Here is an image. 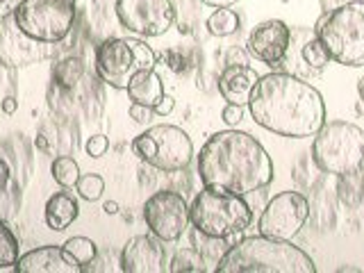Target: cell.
Wrapping results in <instances>:
<instances>
[{
    "label": "cell",
    "instance_id": "obj_34",
    "mask_svg": "<svg viewBox=\"0 0 364 273\" xmlns=\"http://www.w3.org/2000/svg\"><path fill=\"white\" fill-rule=\"evenodd\" d=\"M200 3H205L208 7H216V9H219V7H232V5L239 3V0H200Z\"/></svg>",
    "mask_w": 364,
    "mask_h": 273
},
{
    "label": "cell",
    "instance_id": "obj_26",
    "mask_svg": "<svg viewBox=\"0 0 364 273\" xmlns=\"http://www.w3.org/2000/svg\"><path fill=\"white\" fill-rule=\"evenodd\" d=\"M75 191L80 193V198L94 203V200H98L102 196V191H105V180H102L100 176H96V173L80 176Z\"/></svg>",
    "mask_w": 364,
    "mask_h": 273
},
{
    "label": "cell",
    "instance_id": "obj_8",
    "mask_svg": "<svg viewBox=\"0 0 364 273\" xmlns=\"http://www.w3.org/2000/svg\"><path fill=\"white\" fill-rule=\"evenodd\" d=\"M157 64L153 48L141 39H105L96 50V71L102 82L114 89H128L139 71H151Z\"/></svg>",
    "mask_w": 364,
    "mask_h": 273
},
{
    "label": "cell",
    "instance_id": "obj_10",
    "mask_svg": "<svg viewBox=\"0 0 364 273\" xmlns=\"http://www.w3.org/2000/svg\"><path fill=\"white\" fill-rule=\"evenodd\" d=\"M144 221L151 235H155L157 239H162V242H178L191 223L189 205L185 196L178 191H155L144 203Z\"/></svg>",
    "mask_w": 364,
    "mask_h": 273
},
{
    "label": "cell",
    "instance_id": "obj_24",
    "mask_svg": "<svg viewBox=\"0 0 364 273\" xmlns=\"http://www.w3.org/2000/svg\"><path fill=\"white\" fill-rule=\"evenodd\" d=\"M239 14L230 7H219L214 14L208 18V30L214 37H230L239 30Z\"/></svg>",
    "mask_w": 364,
    "mask_h": 273
},
{
    "label": "cell",
    "instance_id": "obj_33",
    "mask_svg": "<svg viewBox=\"0 0 364 273\" xmlns=\"http://www.w3.org/2000/svg\"><path fill=\"white\" fill-rule=\"evenodd\" d=\"M246 64V60H244V55H242V50H237V48H230L228 50V57H225V64Z\"/></svg>",
    "mask_w": 364,
    "mask_h": 273
},
{
    "label": "cell",
    "instance_id": "obj_20",
    "mask_svg": "<svg viewBox=\"0 0 364 273\" xmlns=\"http://www.w3.org/2000/svg\"><path fill=\"white\" fill-rule=\"evenodd\" d=\"M85 77V62L80 57H64L53 66V82L60 89H73Z\"/></svg>",
    "mask_w": 364,
    "mask_h": 273
},
{
    "label": "cell",
    "instance_id": "obj_5",
    "mask_svg": "<svg viewBox=\"0 0 364 273\" xmlns=\"http://www.w3.org/2000/svg\"><path fill=\"white\" fill-rule=\"evenodd\" d=\"M189 216L191 225L203 235L228 239L246 230L253 221V210L239 193L203 187L189 205Z\"/></svg>",
    "mask_w": 364,
    "mask_h": 273
},
{
    "label": "cell",
    "instance_id": "obj_27",
    "mask_svg": "<svg viewBox=\"0 0 364 273\" xmlns=\"http://www.w3.org/2000/svg\"><path fill=\"white\" fill-rule=\"evenodd\" d=\"M107 148H109V136H105V134H94V136H89L87 144H85L87 155H89V157H94V159H98V157L105 155V153H107Z\"/></svg>",
    "mask_w": 364,
    "mask_h": 273
},
{
    "label": "cell",
    "instance_id": "obj_19",
    "mask_svg": "<svg viewBox=\"0 0 364 273\" xmlns=\"http://www.w3.org/2000/svg\"><path fill=\"white\" fill-rule=\"evenodd\" d=\"M125 91H128V98L132 102H139V105H146V107H155L157 100L164 96V82H162V77L155 73V68H151V71L134 73Z\"/></svg>",
    "mask_w": 364,
    "mask_h": 273
},
{
    "label": "cell",
    "instance_id": "obj_2",
    "mask_svg": "<svg viewBox=\"0 0 364 273\" xmlns=\"http://www.w3.org/2000/svg\"><path fill=\"white\" fill-rule=\"evenodd\" d=\"M203 187L232 191L239 196L259 191L273 182V162L253 134L237 128L212 134L198 153Z\"/></svg>",
    "mask_w": 364,
    "mask_h": 273
},
{
    "label": "cell",
    "instance_id": "obj_25",
    "mask_svg": "<svg viewBox=\"0 0 364 273\" xmlns=\"http://www.w3.org/2000/svg\"><path fill=\"white\" fill-rule=\"evenodd\" d=\"M62 248L66 250L68 257L77 262L80 267H85V264H89V262H94L98 257V248L89 237H71V239H66V242L62 244Z\"/></svg>",
    "mask_w": 364,
    "mask_h": 273
},
{
    "label": "cell",
    "instance_id": "obj_38",
    "mask_svg": "<svg viewBox=\"0 0 364 273\" xmlns=\"http://www.w3.org/2000/svg\"><path fill=\"white\" fill-rule=\"evenodd\" d=\"M3 3H7V0H0V5H3Z\"/></svg>",
    "mask_w": 364,
    "mask_h": 273
},
{
    "label": "cell",
    "instance_id": "obj_36",
    "mask_svg": "<svg viewBox=\"0 0 364 273\" xmlns=\"http://www.w3.org/2000/svg\"><path fill=\"white\" fill-rule=\"evenodd\" d=\"M358 94H360V100H364V77H360V82H358Z\"/></svg>",
    "mask_w": 364,
    "mask_h": 273
},
{
    "label": "cell",
    "instance_id": "obj_37",
    "mask_svg": "<svg viewBox=\"0 0 364 273\" xmlns=\"http://www.w3.org/2000/svg\"><path fill=\"white\" fill-rule=\"evenodd\" d=\"M344 271H355V273H358L360 269H355V267H341V269H339V273H344Z\"/></svg>",
    "mask_w": 364,
    "mask_h": 273
},
{
    "label": "cell",
    "instance_id": "obj_6",
    "mask_svg": "<svg viewBox=\"0 0 364 273\" xmlns=\"http://www.w3.org/2000/svg\"><path fill=\"white\" fill-rule=\"evenodd\" d=\"M312 162L330 176L358 173L364 164V130L348 121H328L314 134Z\"/></svg>",
    "mask_w": 364,
    "mask_h": 273
},
{
    "label": "cell",
    "instance_id": "obj_7",
    "mask_svg": "<svg viewBox=\"0 0 364 273\" xmlns=\"http://www.w3.org/2000/svg\"><path fill=\"white\" fill-rule=\"evenodd\" d=\"M132 151L141 162L151 164L157 171L176 173L191 164L193 144L189 134L171 123H159L146 128L132 139Z\"/></svg>",
    "mask_w": 364,
    "mask_h": 273
},
{
    "label": "cell",
    "instance_id": "obj_1",
    "mask_svg": "<svg viewBox=\"0 0 364 273\" xmlns=\"http://www.w3.org/2000/svg\"><path fill=\"white\" fill-rule=\"evenodd\" d=\"M246 107L259 128L289 139L314 136L326 123L323 96L294 73L259 75Z\"/></svg>",
    "mask_w": 364,
    "mask_h": 273
},
{
    "label": "cell",
    "instance_id": "obj_3",
    "mask_svg": "<svg viewBox=\"0 0 364 273\" xmlns=\"http://www.w3.org/2000/svg\"><path fill=\"white\" fill-rule=\"evenodd\" d=\"M214 273H316V264L287 239L253 235L228 246Z\"/></svg>",
    "mask_w": 364,
    "mask_h": 273
},
{
    "label": "cell",
    "instance_id": "obj_9",
    "mask_svg": "<svg viewBox=\"0 0 364 273\" xmlns=\"http://www.w3.org/2000/svg\"><path fill=\"white\" fill-rule=\"evenodd\" d=\"M75 7L77 0H21L11 14L32 39L57 46L73 30Z\"/></svg>",
    "mask_w": 364,
    "mask_h": 273
},
{
    "label": "cell",
    "instance_id": "obj_28",
    "mask_svg": "<svg viewBox=\"0 0 364 273\" xmlns=\"http://www.w3.org/2000/svg\"><path fill=\"white\" fill-rule=\"evenodd\" d=\"M130 119L134 121V123H141V125H146L148 121L153 119V114H155V109L153 107H146V105H139V102H132L130 105Z\"/></svg>",
    "mask_w": 364,
    "mask_h": 273
},
{
    "label": "cell",
    "instance_id": "obj_11",
    "mask_svg": "<svg viewBox=\"0 0 364 273\" xmlns=\"http://www.w3.org/2000/svg\"><path fill=\"white\" fill-rule=\"evenodd\" d=\"M114 11L121 26L136 37H162L176 21L171 0H117Z\"/></svg>",
    "mask_w": 364,
    "mask_h": 273
},
{
    "label": "cell",
    "instance_id": "obj_15",
    "mask_svg": "<svg viewBox=\"0 0 364 273\" xmlns=\"http://www.w3.org/2000/svg\"><path fill=\"white\" fill-rule=\"evenodd\" d=\"M119 264L123 273H164L166 253L162 239L155 235H134L125 242Z\"/></svg>",
    "mask_w": 364,
    "mask_h": 273
},
{
    "label": "cell",
    "instance_id": "obj_22",
    "mask_svg": "<svg viewBox=\"0 0 364 273\" xmlns=\"http://www.w3.org/2000/svg\"><path fill=\"white\" fill-rule=\"evenodd\" d=\"M166 271L171 273H205V257L200 255L198 248H182L168 262Z\"/></svg>",
    "mask_w": 364,
    "mask_h": 273
},
{
    "label": "cell",
    "instance_id": "obj_32",
    "mask_svg": "<svg viewBox=\"0 0 364 273\" xmlns=\"http://www.w3.org/2000/svg\"><path fill=\"white\" fill-rule=\"evenodd\" d=\"M0 109H3L7 117H11V114L18 109V100L14 96H5L3 100H0Z\"/></svg>",
    "mask_w": 364,
    "mask_h": 273
},
{
    "label": "cell",
    "instance_id": "obj_30",
    "mask_svg": "<svg viewBox=\"0 0 364 273\" xmlns=\"http://www.w3.org/2000/svg\"><path fill=\"white\" fill-rule=\"evenodd\" d=\"M153 109H155L157 117H168V114L176 109V100L171 98V96H166V94H164L162 98L157 100V105H155Z\"/></svg>",
    "mask_w": 364,
    "mask_h": 273
},
{
    "label": "cell",
    "instance_id": "obj_17",
    "mask_svg": "<svg viewBox=\"0 0 364 273\" xmlns=\"http://www.w3.org/2000/svg\"><path fill=\"white\" fill-rule=\"evenodd\" d=\"M259 80V73L248 64H228L223 73L219 75V94L228 105H242L246 107L250 94Z\"/></svg>",
    "mask_w": 364,
    "mask_h": 273
},
{
    "label": "cell",
    "instance_id": "obj_18",
    "mask_svg": "<svg viewBox=\"0 0 364 273\" xmlns=\"http://www.w3.org/2000/svg\"><path fill=\"white\" fill-rule=\"evenodd\" d=\"M80 214L77 198L73 196L71 189L62 187V191H55L53 196L46 200V225L55 232H62L71 225Z\"/></svg>",
    "mask_w": 364,
    "mask_h": 273
},
{
    "label": "cell",
    "instance_id": "obj_21",
    "mask_svg": "<svg viewBox=\"0 0 364 273\" xmlns=\"http://www.w3.org/2000/svg\"><path fill=\"white\" fill-rule=\"evenodd\" d=\"M21 257V246L16 235L11 232V228L5 223V219H0V271L11 269Z\"/></svg>",
    "mask_w": 364,
    "mask_h": 273
},
{
    "label": "cell",
    "instance_id": "obj_23",
    "mask_svg": "<svg viewBox=\"0 0 364 273\" xmlns=\"http://www.w3.org/2000/svg\"><path fill=\"white\" fill-rule=\"evenodd\" d=\"M50 176L53 180L57 182L60 187H66V189H73L77 185V180H80V166L73 157H68V155H60V157H55L53 159V164H50Z\"/></svg>",
    "mask_w": 364,
    "mask_h": 273
},
{
    "label": "cell",
    "instance_id": "obj_35",
    "mask_svg": "<svg viewBox=\"0 0 364 273\" xmlns=\"http://www.w3.org/2000/svg\"><path fill=\"white\" fill-rule=\"evenodd\" d=\"M102 212H105V214H119V203L117 200H105V203H102Z\"/></svg>",
    "mask_w": 364,
    "mask_h": 273
},
{
    "label": "cell",
    "instance_id": "obj_13",
    "mask_svg": "<svg viewBox=\"0 0 364 273\" xmlns=\"http://www.w3.org/2000/svg\"><path fill=\"white\" fill-rule=\"evenodd\" d=\"M50 53L53 46L41 43L23 32L11 11L0 18V66L26 68L43 62L46 57H50Z\"/></svg>",
    "mask_w": 364,
    "mask_h": 273
},
{
    "label": "cell",
    "instance_id": "obj_4",
    "mask_svg": "<svg viewBox=\"0 0 364 273\" xmlns=\"http://www.w3.org/2000/svg\"><path fill=\"white\" fill-rule=\"evenodd\" d=\"M316 37L321 39L330 60L360 68L364 66V3L353 0L326 11L314 26Z\"/></svg>",
    "mask_w": 364,
    "mask_h": 273
},
{
    "label": "cell",
    "instance_id": "obj_12",
    "mask_svg": "<svg viewBox=\"0 0 364 273\" xmlns=\"http://www.w3.org/2000/svg\"><path fill=\"white\" fill-rule=\"evenodd\" d=\"M310 214V203L299 191H282L278 196H273L264 212H262L257 228L259 235H267L273 239H291L301 232V228L307 221Z\"/></svg>",
    "mask_w": 364,
    "mask_h": 273
},
{
    "label": "cell",
    "instance_id": "obj_31",
    "mask_svg": "<svg viewBox=\"0 0 364 273\" xmlns=\"http://www.w3.org/2000/svg\"><path fill=\"white\" fill-rule=\"evenodd\" d=\"M9 185H11V171H9V166H7L5 159L0 157V191L7 189Z\"/></svg>",
    "mask_w": 364,
    "mask_h": 273
},
{
    "label": "cell",
    "instance_id": "obj_16",
    "mask_svg": "<svg viewBox=\"0 0 364 273\" xmlns=\"http://www.w3.org/2000/svg\"><path fill=\"white\" fill-rule=\"evenodd\" d=\"M16 273H82V267L66 255L62 246H41L21 255L14 264Z\"/></svg>",
    "mask_w": 364,
    "mask_h": 273
},
{
    "label": "cell",
    "instance_id": "obj_14",
    "mask_svg": "<svg viewBox=\"0 0 364 273\" xmlns=\"http://www.w3.org/2000/svg\"><path fill=\"white\" fill-rule=\"evenodd\" d=\"M289 39H291V28L284 21H278V18L262 21L250 30L246 50L250 57H255L262 64L278 66L282 64L284 55H287Z\"/></svg>",
    "mask_w": 364,
    "mask_h": 273
},
{
    "label": "cell",
    "instance_id": "obj_29",
    "mask_svg": "<svg viewBox=\"0 0 364 273\" xmlns=\"http://www.w3.org/2000/svg\"><path fill=\"white\" fill-rule=\"evenodd\" d=\"M223 121L230 125V128H237L244 119V107L242 105H225V109L221 112Z\"/></svg>",
    "mask_w": 364,
    "mask_h": 273
}]
</instances>
